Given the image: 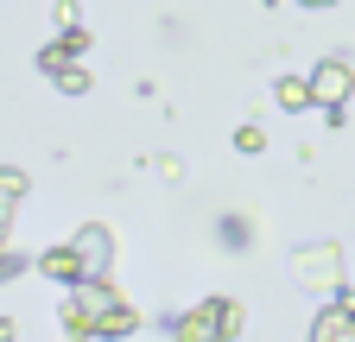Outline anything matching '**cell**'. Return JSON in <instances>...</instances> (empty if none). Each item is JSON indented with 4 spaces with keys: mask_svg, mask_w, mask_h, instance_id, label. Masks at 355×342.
<instances>
[{
    "mask_svg": "<svg viewBox=\"0 0 355 342\" xmlns=\"http://www.w3.org/2000/svg\"><path fill=\"white\" fill-rule=\"evenodd\" d=\"M241 323H248V311L235 298H209V305L178 317V342H229V336H241Z\"/></svg>",
    "mask_w": 355,
    "mask_h": 342,
    "instance_id": "1",
    "label": "cell"
},
{
    "mask_svg": "<svg viewBox=\"0 0 355 342\" xmlns=\"http://www.w3.org/2000/svg\"><path fill=\"white\" fill-rule=\"evenodd\" d=\"M19 197H26V171H19V165H7V209H13Z\"/></svg>",
    "mask_w": 355,
    "mask_h": 342,
    "instance_id": "11",
    "label": "cell"
},
{
    "mask_svg": "<svg viewBox=\"0 0 355 342\" xmlns=\"http://www.w3.org/2000/svg\"><path fill=\"white\" fill-rule=\"evenodd\" d=\"M64 336H70V342H89V336H96V311H89L76 291L64 298Z\"/></svg>",
    "mask_w": 355,
    "mask_h": 342,
    "instance_id": "7",
    "label": "cell"
},
{
    "mask_svg": "<svg viewBox=\"0 0 355 342\" xmlns=\"http://www.w3.org/2000/svg\"><path fill=\"white\" fill-rule=\"evenodd\" d=\"M311 89H318V108L343 114V102H349V89H355V70H349L343 57H324L318 70H311Z\"/></svg>",
    "mask_w": 355,
    "mask_h": 342,
    "instance_id": "3",
    "label": "cell"
},
{
    "mask_svg": "<svg viewBox=\"0 0 355 342\" xmlns=\"http://www.w3.org/2000/svg\"><path fill=\"white\" fill-rule=\"evenodd\" d=\"M235 146H241V152H260L266 134H260V127H235Z\"/></svg>",
    "mask_w": 355,
    "mask_h": 342,
    "instance_id": "10",
    "label": "cell"
},
{
    "mask_svg": "<svg viewBox=\"0 0 355 342\" xmlns=\"http://www.w3.org/2000/svg\"><path fill=\"white\" fill-rule=\"evenodd\" d=\"M38 273H51V279H64V285H83V279H89V267H83L76 247H44V253H38Z\"/></svg>",
    "mask_w": 355,
    "mask_h": 342,
    "instance_id": "6",
    "label": "cell"
},
{
    "mask_svg": "<svg viewBox=\"0 0 355 342\" xmlns=\"http://www.w3.org/2000/svg\"><path fill=\"white\" fill-rule=\"evenodd\" d=\"M51 82H58L64 96H83V89H89V64H64V70H58Z\"/></svg>",
    "mask_w": 355,
    "mask_h": 342,
    "instance_id": "9",
    "label": "cell"
},
{
    "mask_svg": "<svg viewBox=\"0 0 355 342\" xmlns=\"http://www.w3.org/2000/svg\"><path fill=\"white\" fill-rule=\"evenodd\" d=\"M311 342H355V298H336V305H324L318 323H311Z\"/></svg>",
    "mask_w": 355,
    "mask_h": 342,
    "instance_id": "4",
    "label": "cell"
},
{
    "mask_svg": "<svg viewBox=\"0 0 355 342\" xmlns=\"http://www.w3.org/2000/svg\"><path fill=\"white\" fill-rule=\"evenodd\" d=\"M292 273H298V285H311V291H336V285H343V247H336V241L292 247Z\"/></svg>",
    "mask_w": 355,
    "mask_h": 342,
    "instance_id": "2",
    "label": "cell"
},
{
    "mask_svg": "<svg viewBox=\"0 0 355 342\" xmlns=\"http://www.w3.org/2000/svg\"><path fill=\"white\" fill-rule=\"evenodd\" d=\"M298 7H336V0H298Z\"/></svg>",
    "mask_w": 355,
    "mask_h": 342,
    "instance_id": "12",
    "label": "cell"
},
{
    "mask_svg": "<svg viewBox=\"0 0 355 342\" xmlns=\"http://www.w3.org/2000/svg\"><path fill=\"white\" fill-rule=\"evenodd\" d=\"M279 108L286 114H298V108H311V102H318V89H311V76H279Z\"/></svg>",
    "mask_w": 355,
    "mask_h": 342,
    "instance_id": "8",
    "label": "cell"
},
{
    "mask_svg": "<svg viewBox=\"0 0 355 342\" xmlns=\"http://www.w3.org/2000/svg\"><path fill=\"white\" fill-rule=\"evenodd\" d=\"M76 253H83V267H89V279H108V228L102 222H89L76 241H70Z\"/></svg>",
    "mask_w": 355,
    "mask_h": 342,
    "instance_id": "5",
    "label": "cell"
}]
</instances>
